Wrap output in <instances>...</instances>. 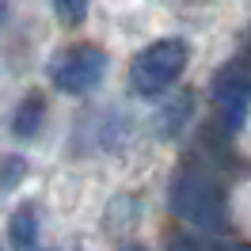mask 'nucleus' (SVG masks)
<instances>
[{
    "instance_id": "nucleus-7",
    "label": "nucleus",
    "mask_w": 251,
    "mask_h": 251,
    "mask_svg": "<svg viewBox=\"0 0 251 251\" xmlns=\"http://www.w3.org/2000/svg\"><path fill=\"white\" fill-rule=\"evenodd\" d=\"M53 12H57V19L65 27H76L88 16V0H53Z\"/></svg>"
},
{
    "instance_id": "nucleus-2",
    "label": "nucleus",
    "mask_w": 251,
    "mask_h": 251,
    "mask_svg": "<svg viewBox=\"0 0 251 251\" xmlns=\"http://www.w3.org/2000/svg\"><path fill=\"white\" fill-rule=\"evenodd\" d=\"M172 209L194 228H221L225 225V198L217 183L198 168H183L172 179Z\"/></svg>"
},
{
    "instance_id": "nucleus-1",
    "label": "nucleus",
    "mask_w": 251,
    "mask_h": 251,
    "mask_svg": "<svg viewBox=\"0 0 251 251\" xmlns=\"http://www.w3.org/2000/svg\"><path fill=\"white\" fill-rule=\"evenodd\" d=\"M187 69V42L183 38H160L152 46H145L133 65H129V84L145 99H156L172 88Z\"/></svg>"
},
{
    "instance_id": "nucleus-5",
    "label": "nucleus",
    "mask_w": 251,
    "mask_h": 251,
    "mask_svg": "<svg viewBox=\"0 0 251 251\" xmlns=\"http://www.w3.org/2000/svg\"><path fill=\"white\" fill-rule=\"evenodd\" d=\"M8 236H12V244H16L19 251L34 248V240H38V217H34V205H19V209H16Z\"/></svg>"
},
{
    "instance_id": "nucleus-4",
    "label": "nucleus",
    "mask_w": 251,
    "mask_h": 251,
    "mask_svg": "<svg viewBox=\"0 0 251 251\" xmlns=\"http://www.w3.org/2000/svg\"><path fill=\"white\" fill-rule=\"evenodd\" d=\"M213 99H217V110L228 129H240L244 118L251 114V76L240 73V69H228L217 76V88H213Z\"/></svg>"
},
{
    "instance_id": "nucleus-6",
    "label": "nucleus",
    "mask_w": 251,
    "mask_h": 251,
    "mask_svg": "<svg viewBox=\"0 0 251 251\" xmlns=\"http://www.w3.org/2000/svg\"><path fill=\"white\" fill-rule=\"evenodd\" d=\"M42 114H46V103H42L38 95H27V99L19 103L16 118H12L16 133H19V137H34V133H38V122H42Z\"/></svg>"
},
{
    "instance_id": "nucleus-9",
    "label": "nucleus",
    "mask_w": 251,
    "mask_h": 251,
    "mask_svg": "<svg viewBox=\"0 0 251 251\" xmlns=\"http://www.w3.org/2000/svg\"><path fill=\"white\" fill-rule=\"evenodd\" d=\"M248 46H251V31H248Z\"/></svg>"
},
{
    "instance_id": "nucleus-3",
    "label": "nucleus",
    "mask_w": 251,
    "mask_h": 251,
    "mask_svg": "<svg viewBox=\"0 0 251 251\" xmlns=\"http://www.w3.org/2000/svg\"><path fill=\"white\" fill-rule=\"evenodd\" d=\"M103 76H107V53L99 46H73L53 65V84L69 95L92 92Z\"/></svg>"
},
{
    "instance_id": "nucleus-8",
    "label": "nucleus",
    "mask_w": 251,
    "mask_h": 251,
    "mask_svg": "<svg viewBox=\"0 0 251 251\" xmlns=\"http://www.w3.org/2000/svg\"><path fill=\"white\" fill-rule=\"evenodd\" d=\"M118 251H141V248H118Z\"/></svg>"
}]
</instances>
